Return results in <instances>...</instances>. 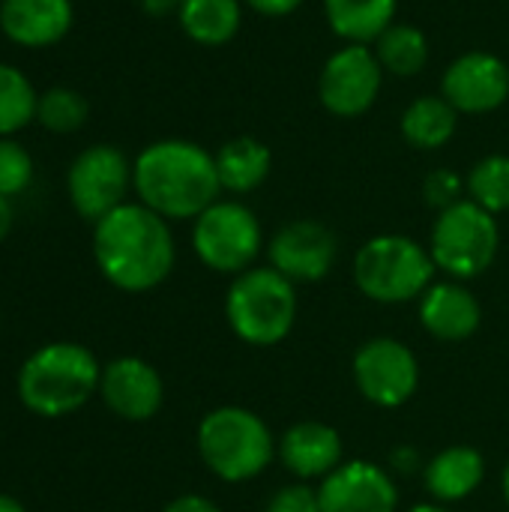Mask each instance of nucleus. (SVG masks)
Masks as SVG:
<instances>
[{
    "mask_svg": "<svg viewBox=\"0 0 509 512\" xmlns=\"http://www.w3.org/2000/svg\"><path fill=\"white\" fill-rule=\"evenodd\" d=\"M93 258L114 288L129 294L153 291L174 270L171 225L141 201H126L93 225Z\"/></svg>",
    "mask_w": 509,
    "mask_h": 512,
    "instance_id": "obj_1",
    "label": "nucleus"
},
{
    "mask_svg": "<svg viewBox=\"0 0 509 512\" xmlns=\"http://www.w3.org/2000/svg\"><path fill=\"white\" fill-rule=\"evenodd\" d=\"M132 189L162 219H198L219 201L222 183L216 156L186 138L147 144L132 162Z\"/></svg>",
    "mask_w": 509,
    "mask_h": 512,
    "instance_id": "obj_2",
    "label": "nucleus"
},
{
    "mask_svg": "<svg viewBox=\"0 0 509 512\" xmlns=\"http://www.w3.org/2000/svg\"><path fill=\"white\" fill-rule=\"evenodd\" d=\"M102 366L78 342H48L18 369V399L39 417H66L99 393Z\"/></svg>",
    "mask_w": 509,
    "mask_h": 512,
    "instance_id": "obj_3",
    "label": "nucleus"
},
{
    "mask_svg": "<svg viewBox=\"0 0 509 512\" xmlns=\"http://www.w3.org/2000/svg\"><path fill=\"white\" fill-rule=\"evenodd\" d=\"M225 318L246 345H279L297 321L294 282L273 267H249L228 288Z\"/></svg>",
    "mask_w": 509,
    "mask_h": 512,
    "instance_id": "obj_4",
    "label": "nucleus"
},
{
    "mask_svg": "<svg viewBox=\"0 0 509 512\" xmlns=\"http://www.w3.org/2000/svg\"><path fill=\"white\" fill-rule=\"evenodd\" d=\"M201 462L225 483L258 477L273 459V435L267 423L237 405L210 411L198 426Z\"/></svg>",
    "mask_w": 509,
    "mask_h": 512,
    "instance_id": "obj_5",
    "label": "nucleus"
},
{
    "mask_svg": "<svg viewBox=\"0 0 509 512\" xmlns=\"http://www.w3.org/2000/svg\"><path fill=\"white\" fill-rule=\"evenodd\" d=\"M435 279L432 252L405 234H381L354 255V282L375 303H408L429 291Z\"/></svg>",
    "mask_w": 509,
    "mask_h": 512,
    "instance_id": "obj_6",
    "label": "nucleus"
},
{
    "mask_svg": "<svg viewBox=\"0 0 509 512\" xmlns=\"http://www.w3.org/2000/svg\"><path fill=\"white\" fill-rule=\"evenodd\" d=\"M498 246L501 231L495 216L471 198H462L459 204L441 210L432 225V261L456 282L486 273L498 255Z\"/></svg>",
    "mask_w": 509,
    "mask_h": 512,
    "instance_id": "obj_7",
    "label": "nucleus"
},
{
    "mask_svg": "<svg viewBox=\"0 0 509 512\" xmlns=\"http://www.w3.org/2000/svg\"><path fill=\"white\" fill-rule=\"evenodd\" d=\"M192 249L216 273H246L264 249L258 216L240 201L210 204L192 228Z\"/></svg>",
    "mask_w": 509,
    "mask_h": 512,
    "instance_id": "obj_8",
    "label": "nucleus"
},
{
    "mask_svg": "<svg viewBox=\"0 0 509 512\" xmlns=\"http://www.w3.org/2000/svg\"><path fill=\"white\" fill-rule=\"evenodd\" d=\"M132 189V162L123 150L111 144H93L84 147L66 174V192L69 204L81 219H90L93 225L126 204V192Z\"/></svg>",
    "mask_w": 509,
    "mask_h": 512,
    "instance_id": "obj_9",
    "label": "nucleus"
},
{
    "mask_svg": "<svg viewBox=\"0 0 509 512\" xmlns=\"http://www.w3.org/2000/svg\"><path fill=\"white\" fill-rule=\"evenodd\" d=\"M384 75L372 45H342L318 72V99L333 117H363L375 105Z\"/></svg>",
    "mask_w": 509,
    "mask_h": 512,
    "instance_id": "obj_10",
    "label": "nucleus"
},
{
    "mask_svg": "<svg viewBox=\"0 0 509 512\" xmlns=\"http://www.w3.org/2000/svg\"><path fill=\"white\" fill-rule=\"evenodd\" d=\"M357 390L378 408L405 405L420 384V366L408 345L399 339H372L354 354Z\"/></svg>",
    "mask_w": 509,
    "mask_h": 512,
    "instance_id": "obj_11",
    "label": "nucleus"
},
{
    "mask_svg": "<svg viewBox=\"0 0 509 512\" xmlns=\"http://www.w3.org/2000/svg\"><path fill=\"white\" fill-rule=\"evenodd\" d=\"M441 96L459 114H492L509 99V66L492 51H465L444 69Z\"/></svg>",
    "mask_w": 509,
    "mask_h": 512,
    "instance_id": "obj_12",
    "label": "nucleus"
},
{
    "mask_svg": "<svg viewBox=\"0 0 509 512\" xmlns=\"http://www.w3.org/2000/svg\"><path fill=\"white\" fill-rule=\"evenodd\" d=\"M270 267L279 270L285 279L297 282H321L339 255L336 234L315 219H297L282 225L267 246Z\"/></svg>",
    "mask_w": 509,
    "mask_h": 512,
    "instance_id": "obj_13",
    "label": "nucleus"
},
{
    "mask_svg": "<svg viewBox=\"0 0 509 512\" xmlns=\"http://www.w3.org/2000/svg\"><path fill=\"white\" fill-rule=\"evenodd\" d=\"M99 396L111 414L129 423H144L159 414L165 387L159 372L141 357H117L102 366Z\"/></svg>",
    "mask_w": 509,
    "mask_h": 512,
    "instance_id": "obj_14",
    "label": "nucleus"
},
{
    "mask_svg": "<svg viewBox=\"0 0 509 512\" xmlns=\"http://www.w3.org/2000/svg\"><path fill=\"white\" fill-rule=\"evenodd\" d=\"M324 512H396L399 492L375 462H342L318 489Z\"/></svg>",
    "mask_w": 509,
    "mask_h": 512,
    "instance_id": "obj_15",
    "label": "nucleus"
},
{
    "mask_svg": "<svg viewBox=\"0 0 509 512\" xmlns=\"http://www.w3.org/2000/svg\"><path fill=\"white\" fill-rule=\"evenodd\" d=\"M75 21L72 0H0V30L21 48H51Z\"/></svg>",
    "mask_w": 509,
    "mask_h": 512,
    "instance_id": "obj_16",
    "label": "nucleus"
},
{
    "mask_svg": "<svg viewBox=\"0 0 509 512\" xmlns=\"http://www.w3.org/2000/svg\"><path fill=\"white\" fill-rule=\"evenodd\" d=\"M420 321L441 342H465L477 333L483 309L462 282H432L420 297Z\"/></svg>",
    "mask_w": 509,
    "mask_h": 512,
    "instance_id": "obj_17",
    "label": "nucleus"
},
{
    "mask_svg": "<svg viewBox=\"0 0 509 512\" xmlns=\"http://www.w3.org/2000/svg\"><path fill=\"white\" fill-rule=\"evenodd\" d=\"M282 465L300 480L330 477L342 465V435L327 423H297L279 441Z\"/></svg>",
    "mask_w": 509,
    "mask_h": 512,
    "instance_id": "obj_18",
    "label": "nucleus"
},
{
    "mask_svg": "<svg viewBox=\"0 0 509 512\" xmlns=\"http://www.w3.org/2000/svg\"><path fill=\"white\" fill-rule=\"evenodd\" d=\"M213 156H216L219 183L231 195L255 192L270 177V168H273L270 147L252 135H240V138L225 141Z\"/></svg>",
    "mask_w": 509,
    "mask_h": 512,
    "instance_id": "obj_19",
    "label": "nucleus"
},
{
    "mask_svg": "<svg viewBox=\"0 0 509 512\" xmlns=\"http://www.w3.org/2000/svg\"><path fill=\"white\" fill-rule=\"evenodd\" d=\"M399 0H324V18L345 45H372L393 21Z\"/></svg>",
    "mask_w": 509,
    "mask_h": 512,
    "instance_id": "obj_20",
    "label": "nucleus"
},
{
    "mask_svg": "<svg viewBox=\"0 0 509 512\" xmlns=\"http://www.w3.org/2000/svg\"><path fill=\"white\" fill-rule=\"evenodd\" d=\"M486 477V459L474 447H447L426 465V489L438 501L471 498Z\"/></svg>",
    "mask_w": 509,
    "mask_h": 512,
    "instance_id": "obj_21",
    "label": "nucleus"
},
{
    "mask_svg": "<svg viewBox=\"0 0 509 512\" xmlns=\"http://www.w3.org/2000/svg\"><path fill=\"white\" fill-rule=\"evenodd\" d=\"M177 21L195 45L219 48L240 33L243 0H180Z\"/></svg>",
    "mask_w": 509,
    "mask_h": 512,
    "instance_id": "obj_22",
    "label": "nucleus"
},
{
    "mask_svg": "<svg viewBox=\"0 0 509 512\" xmlns=\"http://www.w3.org/2000/svg\"><path fill=\"white\" fill-rule=\"evenodd\" d=\"M402 138L417 150H441L459 129V111L438 93L414 99L399 120Z\"/></svg>",
    "mask_w": 509,
    "mask_h": 512,
    "instance_id": "obj_23",
    "label": "nucleus"
},
{
    "mask_svg": "<svg viewBox=\"0 0 509 512\" xmlns=\"http://www.w3.org/2000/svg\"><path fill=\"white\" fill-rule=\"evenodd\" d=\"M372 51L387 75L396 78H414L429 63V39L420 27L393 21L375 42Z\"/></svg>",
    "mask_w": 509,
    "mask_h": 512,
    "instance_id": "obj_24",
    "label": "nucleus"
},
{
    "mask_svg": "<svg viewBox=\"0 0 509 512\" xmlns=\"http://www.w3.org/2000/svg\"><path fill=\"white\" fill-rule=\"evenodd\" d=\"M39 90L12 63H0V138H15L36 120Z\"/></svg>",
    "mask_w": 509,
    "mask_h": 512,
    "instance_id": "obj_25",
    "label": "nucleus"
},
{
    "mask_svg": "<svg viewBox=\"0 0 509 512\" xmlns=\"http://www.w3.org/2000/svg\"><path fill=\"white\" fill-rule=\"evenodd\" d=\"M465 189L471 195L474 204H480L483 210H489L492 216L507 213L509 210V156L507 153H492L486 159H480L468 180Z\"/></svg>",
    "mask_w": 509,
    "mask_h": 512,
    "instance_id": "obj_26",
    "label": "nucleus"
},
{
    "mask_svg": "<svg viewBox=\"0 0 509 512\" xmlns=\"http://www.w3.org/2000/svg\"><path fill=\"white\" fill-rule=\"evenodd\" d=\"M90 117V102L75 87H48L39 93L36 120L54 135L78 132Z\"/></svg>",
    "mask_w": 509,
    "mask_h": 512,
    "instance_id": "obj_27",
    "label": "nucleus"
},
{
    "mask_svg": "<svg viewBox=\"0 0 509 512\" xmlns=\"http://www.w3.org/2000/svg\"><path fill=\"white\" fill-rule=\"evenodd\" d=\"M33 183V156L15 138H0V195L15 198Z\"/></svg>",
    "mask_w": 509,
    "mask_h": 512,
    "instance_id": "obj_28",
    "label": "nucleus"
},
{
    "mask_svg": "<svg viewBox=\"0 0 509 512\" xmlns=\"http://www.w3.org/2000/svg\"><path fill=\"white\" fill-rule=\"evenodd\" d=\"M462 189H465V180L453 168H435L423 180V198L438 213L453 207V204H459L462 201Z\"/></svg>",
    "mask_w": 509,
    "mask_h": 512,
    "instance_id": "obj_29",
    "label": "nucleus"
},
{
    "mask_svg": "<svg viewBox=\"0 0 509 512\" xmlns=\"http://www.w3.org/2000/svg\"><path fill=\"white\" fill-rule=\"evenodd\" d=\"M264 512H324L318 489L306 486V483H294V486H282Z\"/></svg>",
    "mask_w": 509,
    "mask_h": 512,
    "instance_id": "obj_30",
    "label": "nucleus"
},
{
    "mask_svg": "<svg viewBox=\"0 0 509 512\" xmlns=\"http://www.w3.org/2000/svg\"><path fill=\"white\" fill-rule=\"evenodd\" d=\"M249 9H255L258 15H267V18H285L291 12H297L306 0H243Z\"/></svg>",
    "mask_w": 509,
    "mask_h": 512,
    "instance_id": "obj_31",
    "label": "nucleus"
},
{
    "mask_svg": "<svg viewBox=\"0 0 509 512\" xmlns=\"http://www.w3.org/2000/svg\"><path fill=\"white\" fill-rule=\"evenodd\" d=\"M162 512H222L210 498H201V495H180L174 498Z\"/></svg>",
    "mask_w": 509,
    "mask_h": 512,
    "instance_id": "obj_32",
    "label": "nucleus"
},
{
    "mask_svg": "<svg viewBox=\"0 0 509 512\" xmlns=\"http://www.w3.org/2000/svg\"><path fill=\"white\" fill-rule=\"evenodd\" d=\"M180 0H141V9L150 15V18H165L171 12H177Z\"/></svg>",
    "mask_w": 509,
    "mask_h": 512,
    "instance_id": "obj_33",
    "label": "nucleus"
},
{
    "mask_svg": "<svg viewBox=\"0 0 509 512\" xmlns=\"http://www.w3.org/2000/svg\"><path fill=\"white\" fill-rule=\"evenodd\" d=\"M12 222H15V213H12V201L6 195H0V243L9 237L12 231Z\"/></svg>",
    "mask_w": 509,
    "mask_h": 512,
    "instance_id": "obj_34",
    "label": "nucleus"
},
{
    "mask_svg": "<svg viewBox=\"0 0 509 512\" xmlns=\"http://www.w3.org/2000/svg\"><path fill=\"white\" fill-rule=\"evenodd\" d=\"M0 512H27L21 501H15L12 495H0Z\"/></svg>",
    "mask_w": 509,
    "mask_h": 512,
    "instance_id": "obj_35",
    "label": "nucleus"
},
{
    "mask_svg": "<svg viewBox=\"0 0 509 512\" xmlns=\"http://www.w3.org/2000/svg\"><path fill=\"white\" fill-rule=\"evenodd\" d=\"M408 512H450V510H444V507H438V504H417L414 510H408Z\"/></svg>",
    "mask_w": 509,
    "mask_h": 512,
    "instance_id": "obj_36",
    "label": "nucleus"
},
{
    "mask_svg": "<svg viewBox=\"0 0 509 512\" xmlns=\"http://www.w3.org/2000/svg\"><path fill=\"white\" fill-rule=\"evenodd\" d=\"M504 498H507V504H509V462H507V471H504Z\"/></svg>",
    "mask_w": 509,
    "mask_h": 512,
    "instance_id": "obj_37",
    "label": "nucleus"
}]
</instances>
